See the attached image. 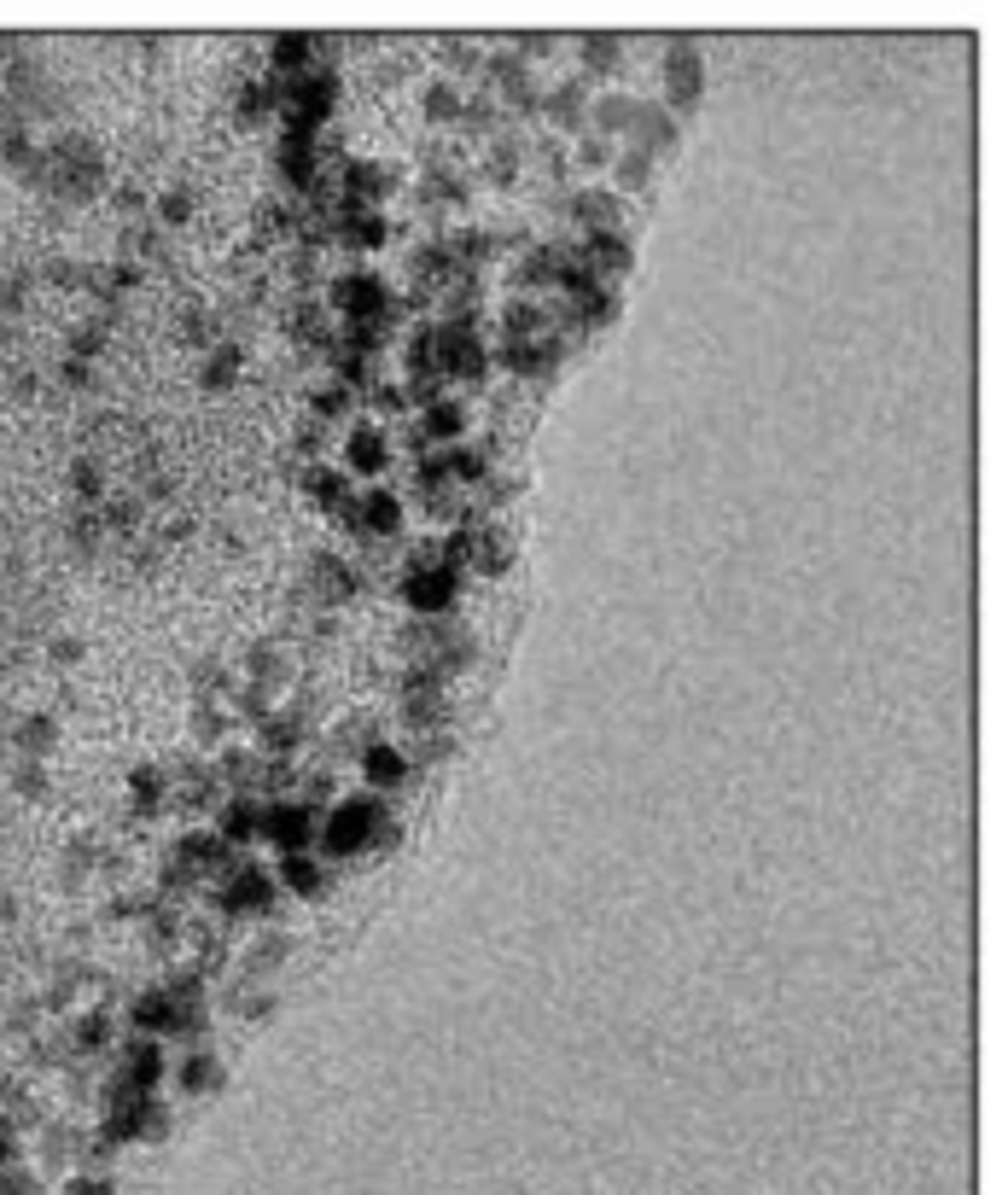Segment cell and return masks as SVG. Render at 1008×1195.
Returning a JSON list of instances; mask_svg holds the SVG:
<instances>
[{"label":"cell","instance_id":"cell-1","mask_svg":"<svg viewBox=\"0 0 1008 1195\" xmlns=\"http://www.w3.org/2000/svg\"><path fill=\"white\" fill-rule=\"evenodd\" d=\"M351 461H356V472H379L385 467V438H379V432H356Z\"/></svg>","mask_w":1008,"mask_h":1195},{"label":"cell","instance_id":"cell-2","mask_svg":"<svg viewBox=\"0 0 1008 1195\" xmlns=\"http://www.w3.org/2000/svg\"><path fill=\"white\" fill-rule=\"evenodd\" d=\"M362 514H368V526H379V531H391V526H396V502H391V496H368V502H362Z\"/></svg>","mask_w":1008,"mask_h":1195},{"label":"cell","instance_id":"cell-3","mask_svg":"<svg viewBox=\"0 0 1008 1195\" xmlns=\"http://www.w3.org/2000/svg\"><path fill=\"white\" fill-rule=\"evenodd\" d=\"M368 776L396 781V776H403V758H396V753H373V758H368Z\"/></svg>","mask_w":1008,"mask_h":1195},{"label":"cell","instance_id":"cell-4","mask_svg":"<svg viewBox=\"0 0 1008 1195\" xmlns=\"http://www.w3.org/2000/svg\"><path fill=\"white\" fill-rule=\"evenodd\" d=\"M70 1195H111V1184H105V1178H77Z\"/></svg>","mask_w":1008,"mask_h":1195}]
</instances>
